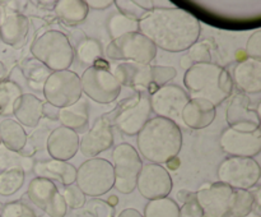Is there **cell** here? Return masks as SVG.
<instances>
[{"mask_svg":"<svg viewBox=\"0 0 261 217\" xmlns=\"http://www.w3.org/2000/svg\"><path fill=\"white\" fill-rule=\"evenodd\" d=\"M24 183V170L10 168L0 173V196H12L19 190Z\"/></svg>","mask_w":261,"mask_h":217,"instance_id":"d6a6232c","label":"cell"},{"mask_svg":"<svg viewBox=\"0 0 261 217\" xmlns=\"http://www.w3.org/2000/svg\"><path fill=\"white\" fill-rule=\"evenodd\" d=\"M0 140L5 148L18 153L27 144V133L18 122L5 119L0 123Z\"/></svg>","mask_w":261,"mask_h":217,"instance_id":"4316f807","label":"cell"},{"mask_svg":"<svg viewBox=\"0 0 261 217\" xmlns=\"http://www.w3.org/2000/svg\"><path fill=\"white\" fill-rule=\"evenodd\" d=\"M138 148L145 160L165 163L180 153L182 133L176 123L165 117H153L138 133Z\"/></svg>","mask_w":261,"mask_h":217,"instance_id":"7a4b0ae2","label":"cell"},{"mask_svg":"<svg viewBox=\"0 0 261 217\" xmlns=\"http://www.w3.org/2000/svg\"><path fill=\"white\" fill-rule=\"evenodd\" d=\"M22 160L17 152L9 151L4 146H0V170H10V168H22Z\"/></svg>","mask_w":261,"mask_h":217,"instance_id":"ab89813d","label":"cell"},{"mask_svg":"<svg viewBox=\"0 0 261 217\" xmlns=\"http://www.w3.org/2000/svg\"><path fill=\"white\" fill-rule=\"evenodd\" d=\"M87 7L93 8V9H106L110 5L114 4L112 0H88L86 2Z\"/></svg>","mask_w":261,"mask_h":217,"instance_id":"f6af8a7d","label":"cell"},{"mask_svg":"<svg viewBox=\"0 0 261 217\" xmlns=\"http://www.w3.org/2000/svg\"><path fill=\"white\" fill-rule=\"evenodd\" d=\"M82 92L99 104H110L119 97L121 86L109 69L89 66L81 77Z\"/></svg>","mask_w":261,"mask_h":217,"instance_id":"8fae6325","label":"cell"},{"mask_svg":"<svg viewBox=\"0 0 261 217\" xmlns=\"http://www.w3.org/2000/svg\"><path fill=\"white\" fill-rule=\"evenodd\" d=\"M0 146H2V140H0Z\"/></svg>","mask_w":261,"mask_h":217,"instance_id":"f5cc1de1","label":"cell"},{"mask_svg":"<svg viewBox=\"0 0 261 217\" xmlns=\"http://www.w3.org/2000/svg\"><path fill=\"white\" fill-rule=\"evenodd\" d=\"M22 70L25 79H27L28 86L32 89H42L46 79L51 74L50 69L35 58L27 59V60L23 61Z\"/></svg>","mask_w":261,"mask_h":217,"instance_id":"f1b7e54d","label":"cell"},{"mask_svg":"<svg viewBox=\"0 0 261 217\" xmlns=\"http://www.w3.org/2000/svg\"><path fill=\"white\" fill-rule=\"evenodd\" d=\"M149 97L145 92H139L134 96L127 97L120 102L114 111L103 117L111 127L114 125L124 134H138L149 120L152 111Z\"/></svg>","mask_w":261,"mask_h":217,"instance_id":"5b68a950","label":"cell"},{"mask_svg":"<svg viewBox=\"0 0 261 217\" xmlns=\"http://www.w3.org/2000/svg\"><path fill=\"white\" fill-rule=\"evenodd\" d=\"M138 22L137 20L129 19L122 14H116L110 19L109 22V32L111 35L112 40L120 37L122 35H126L130 32H137Z\"/></svg>","mask_w":261,"mask_h":217,"instance_id":"e575fe53","label":"cell"},{"mask_svg":"<svg viewBox=\"0 0 261 217\" xmlns=\"http://www.w3.org/2000/svg\"><path fill=\"white\" fill-rule=\"evenodd\" d=\"M5 14H7V13H5L4 7H3V4H2V3H0V23H2L3 18H4Z\"/></svg>","mask_w":261,"mask_h":217,"instance_id":"f907efd6","label":"cell"},{"mask_svg":"<svg viewBox=\"0 0 261 217\" xmlns=\"http://www.w3.org/2000/svg\"><path fill=\"white\" fill-rule=\"evenodd\" d=\"M157 55V47L140 32H130L115 38L106 47V56L112 60L149 64Z\"/></svg>","mask_w":261,"mask_h":217,"instance_id":"52a82bcc","label":"cell"},{"mask_svg":"<svg viewBox=\"0 0 261 217\" xmlns=\"http://www.w3.org/2000/svg\"><path fill=\"white\" fill-rule=\"evenodd\" d=\"M79 135L65 127H58L50 133L46 140L47 152L54 160L66 161L73 158L79 150Z\"/></svg>","mask_w":261,"mask_h":217,"instance_id":"ffe728a7","label":"cell"},{"mask_svg":"<svg viewBox=\"0 0 261 217\" xmlns=\"http://www.w3.org/2000/svg\"><path fill=\"white\" fill-rule=\"evenodd\" d=\"M138 30L155 47L171 53L190 49L200 36V23L180 8H154L138 22Z\"/></svg>","mask_w":261,"mask_h":217,"instance_id":"6da1fadb","label":"cell"},{"mask_svg":"<svg viewBox=\"0 0 261 217\" xmlns=\"http://www.w3.org/2000/svg\"><path fill=\"white\" fill-rule=\"evenodd\" d=\"M35 173L37 178L47 180H59L63 185L68 186L75 183L76 168L66 161L48 160L40 161L35 165Z\"/></svg>","mask_w":261,"mask_h":217,"instance_id":"d4e9b609","label":"cell"},{"mask_svg":"<svg viewBox=\"0 0 261 217\" xmlns=\"http://www.w3.org/2000/svg\"><path fill=\"white\" fill-rule=\"evenodd\" d=\"M112 76L116 78L120 86H126L140 92L149 89V96L158 89L152 83V66L149 64L124 61L115 66Z\"/></svg>","mask_w":261,"mask_h":217,"instance_id":"ac0fdd59","label":"cell"},{"mask_svg":"<svg viewBox=\"0 0 261 217\" xmlns=\"http://www.w3.org/2000/svg\"><path fill=\"white\" fill-rule=\"evenodd\" d=\"M232 81L242 93H259L261 91V60L247 58L240 61L233 69Z\"/></svg>","mask_w":261,"mask_h":217,"instance_id":"44dd1931","label":"cell"},{"mask_svg":"<svg viewBox=\"0 0 261 217\" xmlns=\"http://www.w3.org/2000/svg\"><path fill=\"white\" fill-rule=\"evenodd\" d=\"M20 94H22V89L15 82H0V115L3 116L12 115L15 101L19 99Z\"/></svg>","mask_w":261,"mask_h":217,"instance_id":"4dcf8cb0","label":"cell"},{"mask_svg":"<svg viewBox=\"0 0 261 217\" xmlns=\"http://www.w3.org/2000/svg\"><path fill=\"white\" fill-rule=\"evenodd\" d=\"M112 143H114V134H112L111 125L102 116L79 140V150L86 157L93 158L98 153L111 148Z\"/></svg>","mask_w":261,"mask_h":217,"instance_id":"d6986e66","label":"cell"},{"mask_svg":"<svg viewBox=\"0 0 261 217\" xmlns=\"http://www.w3.org/2000/svg\"><path fill=\"white\" fill-rule=\"evenodd\" d=\"M260 174L259 163L249 157H228L218 167L219 183L240 190H247L256 185Z\"/></svg>","mask_w":261,"mask_h":217,"instance_id":"30bf717a","label":"cell"},{"mask_svg":"<svg viewBox=\"0 0 261 217\" xmlns=\"http://www.w3.org/2000/svg\"><path fill=\"white\" fill-rule=\"evenodd\" d=\"M180 207L171 198H158L148 202L144 209V217H178Z\"/></svg>","mask_w":261,"mask_h":217,"instance_id":"f546056e","label":"cell"},{"mask_svg":"<svg viewBox=\"0 0 261 217\" xmlns=\"http://www.w3.org/2000/svg\"><path fill=\"white\" fill-rule=\"evenodd\" d=\"M221 148L231 157H249L259 155L261 150V132L260 129L254 132H240V130H224L219 140Z\"/></svg>","mask_w":261,"mask_h":217,"instance_id":"2e32d148","label":"cell"},{"mask_svg":"<svg viewBox=\"0 0 261 217\" xmlns=\"http://www.w3.org/2000/svg\"><path fill=\"white\" fill-rule=\"evenodd\" d=\"M114 3L117 5V9L120 10V14L129 18V19L137 20V22H139L148 13L144 9H142L137 3L132 2V0H129V2L127 0H117V2Z\"/></svg>","mask_w":261,"mask_h":217,"instance_id":"74e56055","label":"cell"},{"mask_svg":"<svg viewBox=\"0 0 261 217\" xmlns=\"http://www.w3.org/2000/svg\"><path fill=\"white\" fill-rule=\"evenodd\" d=\"M203 211H201L200 206L196 202L195 193H193V196L188 199V201L184 202L182 207L180 208V214L178 217H203Z\"/></svg>","mask_w":261,"mask_h":217,"instance_id":"7bdbcfd3","label":"cell"},{"mask_svg":"<svg viewBox=\"0 0 261 217\" xmlns=\"http://www.w3.org/2000/svg\"><path fill=\"white\" fill-rule=\"evenodd\" d=\"M33 58L47 66L50 70H68L74 59L70 41L60 31H47L33 41L31 46Z\"/></svg>","mask_w":261,"mask_h":217,"instance_id":"277c9868","label":"cell"},{"mask_svg":"<svg viewBox=\"0 0 261 217\" xmlns=\"http://www.w3.org/2000/svg\"><path fill=\"white\" fill-rule=\"evenodd\" d=\"M180 65L182 66V68H185L186 70H188V69H190L191 66L194 65V64H193V61H191L190 59H189V56L186 55V56H182V58H181Z\"/></svg>","mask_w":261,"mask_h":217,"instance_id":"c3c4849f","label":"cell"},{"mask_svg":"<svg viewBox=\"0 0 261 217\" xmlns=\"http://www.w3.org/2000/svg\"><path fill=\"white\" fill-rule=\"evenodd\" d=\"M87 212L93 217H114V208L102 199H92L87 204Z\"/></svg>","mask_w":261,"mask_h":217,"instance_id":"b9f144b4","label":"cell"},{"mask_svg":"<svg viewBox=\"0 0 261 217\" xmlns=\"http://www.w3.org/2000/svg\"><path fill=\"white\" fill-rule=\"evenodd\" d=\"M137 188L144 198H165L172 190V178L170 173L157 163H147L142 166L137 180Z\"/></svg>","mask_w":261,"mask_h":217,"instance_id":"9a60e30c","label":"cell"},{"mask_svg":"<svg viewBox=\"0 0 261 217\" xmlns=\"http://www.w3.org/2000/svg\"><path fill=\"white\" fill-rule=\"evenodd\" d=\"M227 122L229 128L240 132H254L260 129L259 106L252 107L250 97L241 92L236 94L228 105Z\"/></svg>","mask_w":261,"mask_h":217,"instance_id":"e0dca14e","label":"cell"},{"mask_svg":"<svg viewBox=\"0 0 261 217\" xmlns=\"http://www.w3.org/2000/svg\"><path fill=\"white\" fill-rule=\"evenodd\" d=\"M233 189L223 183L205 184L195 193L196 202L206 217H224L229 214Z\"/></svg>","mask_w":261,"mask_h":217,"instance_id":"5bb4252c","label":"cell"},{"mask_svg":"<svg viewBox=\"0 0 261 217\" xmlns=\"http://www.w3.org/2000/svg\"><path fill=\"white\" fill-rule=\"evenodd\" d=\"M58 119L63 124V127L74 130L75 133L83 132L89 124V112L87 102L81 99L70 106L59 109Z\"/></svg>","mask_w":261,"mask_h":217,"instance_id":"484cf974","label":"cell"},{"mask_svg":"<svg viewBox=\"0 0 261 217\" xmlns=\"http://www.w3.org/2000/svg\"><path fill=\"white\" fill-rule=\"evenodd\" d=\"M119 217H144L139 211H137L135 208H126L124 211L120 212Z\"/></svg>","mask_w":261,"mask_h":217,"instance_id":"7dc6e473","label":"cell"},{"mask_svg":"<svg viewBox=\"0 0 261 217\" xmlns=\"http://www.w3.org/2000/svg\"><path fill=\"white\" fill-rule=\"evenodd\" d=\"M112 167L115 174L114 186L120 193L129 194L137 188V180L142 170V160L133 146L121 143L112 152Z\"/></svg>","mask_w":261,"mask_h":217,"instance_id":"9c48e42d","label":"cell"},{"mask_svg":"<svg viewBox=\"0 0 261 217\" xmlns=\"http://www.w3.org/2000/svg\"><path fill=\"white\" fill-rule=\"evenodd\" d=\"M75 183L86 196H103L114 188L115 174L112 163L105 158H89L76 170Z\"/></svg>","mask_w":261,"mask_h":217,"instance_id":"8992f818","label":"cell"},{"mask_svg":"<svg viewBox=\"0 0 261 217\" xmlns=\"http://www.w3.org/2000/svg\"><path fill=\"white\" fill-rule=\"evenodd\" d=\"M246 53L251 59H261V32L256 31L250 36L246 45Z\"/></svg>","mask_w":261,"mask_h":217,"instance_id":"ee69618b","label":"cell"},{"mask_svg":"<svg viewBox=\"0 0 261 217\" xmlns=\"http://www.w3.org/2000/svg\"><path fill=\"white\" fill-rule=\"evenodd\" d=\"M76 55L82 63L93 66V64L102 56L101 43L93 38H86L76 46Z\"/></svg>","mask_w":261,"mask_h":217,"instance_id":"836d02e7","label":"cell"},{"mask_svg":"<svg viewBox=\"0 0 261 217\" xmlns=\"http://www.w3.org/2000/svg\"><path fill=\"white\" fill-rule=\"evenodd\" d=\"M149 101L150 109L158 115V117H165L176 123V120H181L182 110L190 101V97L181 87L166 84L150 94Z\"/></svg>","mask_w":261,"mask_h":217,"instance_id":"7c38bea8","label":"cell"},{"mask_svg":"<svg viewBox=\"0 0 261 217\" xmlns=\"http://www.w3.org/2000/svg\"><path fill=\"white\" fill-rule=\"evenodd\" d=\"M30 30V20L19 13H8L0 23V40L7 45L19 49L24 43Z\"/></svg>","mask_w":261,"mask_h":217,"instance_id":"603a6c76","label":"cell"},{"mask_svg":"<svg viewBox=\"0 0 261 217\" xmlns=\"http://www.w3.org/2000/svg\"><path fill=\"white\" fill-rule=\"evenodd\" d=\"M88 9L83 0H59L55 4L56 14L66 25H78L83 22L88 14Z\"/></svg>","mask_w":261,"mask_h":217,"instance_id":"83f0119b","label":"cell"},{"mask_svg":"<svg viewBox=\"0 0 261 217\" xmlns=\"http://www.w3.org/2000/svg\"><path fill=\"white\" fill-rule=\"evenodd\" d=\"M59 109L58 107L53 106L50 104H43V115H46L50 119H58Z\"/></svg>","mask_w":261,"mask_h":217,"instance_id":"bcb514c9","label":"cell"},{"mask_svg":"<svg viewBox=\"0 0 261 217\" xmlns=\"http://www.w3.org/2000/svg\"><path fill=\"white\" fill-rule=\"evenodd\" d=\"M5 76H7V68H5L4 64L0 61V82L5 78Z\"/></svg>","mask_w":261,"mask_h":217,"instance_id":"681fc988","label":"cell"},{"mask_svg":"<svg viewBox=\"0 0 261 217\" xmlns=\"http://www.w3.org/2000/svg\"><path fill=\"white\" fill-rule=\"evenodd\" d=\"M189 59L193 61V64H203L212 63L211 61V47L206 45V42H195L190 47L189 51Z\"/></svg>","mask_w":261,"mask_h":217,"instance_id":"60d3db41","label":"cell"},{"mask_svg":"<svg viewBox=\"0 0 261 217\" xmlns=\"http://www.w3.org/2000/svg\"><path fill=\"white\" fill-rule=\"evenodd\" d=\"M43 96L47 104L63 109L81 100V77L71 70L53 71L43 84Z\"/></svg>","mask_w":261,"mask_h":217,"instance_id":"ba28073f","label":"cell"},{"mask_svg":"<svg viewBox=\"0 0 261 217\" xmlns=\"http://www.w3.org/2000/svg\"><path fill=\"white\" fill-rule=\"evenodd\" d=\"M0 217H37L35 211L23 202H10L0 209Z\"/></svg>","mask_w":261,"mask_h":217,"instance_id":"d590c367","label":"cell"},{"mask_svg":"<svg viewBox=\"0 0 261 217\" xmlns=\"http://www.w3.org/2000/svg\"><path fill=\"white\" fill-rule=\"evenodd\" d=\"M61 196H63L64 201H65L66 207H70V208L78 209L86 204V194L78 186L74 185V184L66 186Z\"/></svg>","mask_w":261,"mask_h":217,"instance_id":"8d00e7d4","label":"cell"},{"mask_svg":"<svg viewBox=\"0 0 261 217\" xmlns=\"http://www.w3.org/2000/svg\"><path fill=\"white\" fill-rule=\"evenodd\" d=\"M191 99H203L214 106L231 96L233 81L228 71L213 63L194 64L188 69L184 78Z\"/></svg>","mask_w":261,"mask_h":217,"instance_id":"3957f363","label":"cell"},{"mask_svg":"<svg viewBox=\"0 0 261 217\" xmlns=\"http://www.w3.org/2000/svg\"><path fill=\"white\" fill-rule=\"evenodd\" d=\"M216 119V106L203 99H190L181 114V120L191 129H203Z\"/></svg>","mask_w":261,"mask_h":217,"instance_id":"7402d4cb","label":"cell"},{"mask_svg":"<svg viewBox=\"0 0 261 217\" xmlns=\"http://www.w3.org/2000/svg\"><path fill=\"white\" fill-rule=\"evenodd\" d=\"M255 204V197L249 190H240L233 189L231 201V208H229V216L233 217H246L251 213ZM228 216V214H227Z\"/></svg>","mask_w":261,"mask_h":217,"instance_id":"1f68e13d","label":"cell"},{"mask_svg":"<svg viewBox=\"0 0 261 217\" xmlns=\"http://www.w3.org/2000/svg\"><path fill=\"white\" fill-rule=\"evenodd\" d=\"M203 217H206V216H203Z\"/></svg>","mask_w":261,"mask_h":217,"instance_id":"db71d44e","label":"cell"},{"mask_svg":"<svg viewBox=\"0 0 261 217\" xmlns=\"http://www.w3.org/2000/svg\"><path fill=\"white\" fill-rule=\"evenodd\" d=\"M0 209H2V204H0Z\"/></svg>","mask_w":261,"mask_h":217,"instance_id":"816d5d0a","label":"cell"},{"mask_svg":"<svg viewBox=\"0 0 261 217\" xmlns=\"http://www.w3.org/2000/svg\"><path fill=\"white\" fill-rule=\"evenodd\" d=\"M27 197L37 208L42 209L50 217H64L66 214L65 201L51 180L36 178L28 185Z\"/></svg>","mask_w":261,"mask_h":217,"instance_id":"4fadbf2b","label":"cell"},{"mask_svg":"<svg viewBox=\"0 0 261 217\" xmlns=\"http://www.w3.org/2000/svg\"><path fill=\"white\" fill-rule=\"evenodd\" d=\"M13 115L20 125L35 128L43 116V102L32 93H22L15 101Z\"/></svg>","mask_w":261,"mask_h":217,"instance_id":"cb8c5ba5","label":"cell"},{"mask_svg":"<svg viewBox=\"0 0 261 217\" xmlns=\"http://www.w3.org/2000/svg\"><path fill=\"white\" fill-rule=\"evenodd\" d=\"M176 74H177V71L172 66L154 65L152 66V83L157 88H160V87L166 86L171 79L175 78Z\"/></svg>","mask_w":261,"mask_h":217,"instance_id":"f35d334b","label":"cell"}]
</instances>
